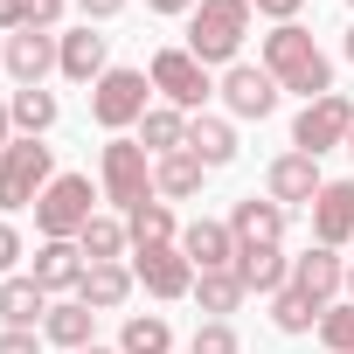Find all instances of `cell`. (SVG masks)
I'll return each mask as SVG.
<instances>
[{"instance_id": "cell-1", "label": "cell", "mask_w": 354, "mask_h": 354, "mask_svg": "<svg viewBox=\"0 0 354 354\" xmlns=\"http://www.w3.org/2000/svg\"><path fill=\"white\" fill-rule=\"evenodd\" d=\"M264 70L278 77V91H299L306 104L333 91V63H326V49H319L299 21H285V28L264 35Z\"/></svg>"}, {"instance_id": "cell-2", "label": "cell", "mask_w": 354, "mask_h": 354, "mask_svg": "<svg viewBox=\"0 0 354 354\" xmlns=\"http://www.w3.org/2000/svg\"><path fill=\"white\" fill-rule=\"evenodd\" d=\"M250 0H202V8L188 15V56L202 63V70H230L236 56H243V35H250Z\"/></svg>"}, {"instance_id": "cell-3", "label": "cell", "mask_w": 354, "mask_h": 354, "mask_svg": "<svg viewBox=\"0 0 354 354\" xmlns=\"http://www.w3.org/2000/svg\"><path fill=\"white\" fill-rule=\"evenodd\" d=\"M97 195L104 188H91V174H56V181L42 188V202H35L42 243H77L91 230V216H97Z\"/></svg>"}, {"instance_id": "cell-4", "label": "cell", "mask_w": 354, "mask_h": 354, "mask_svg": "<svg viewBox=\"0 0 354 354\" xmlns=\"http://www.w3.org/2000/svg\"><path fill=\"white\" fill-rule=\"evenodd\" d=\"M97 188H104V202L111 209H139V202H153V153L139 146V139H104V153H97Z\"/></svg>"}, {"instance_id": "cell-5", "label": "cell", "mask_w": 354, "mask_h": 354, "mask_svg": "<svg viewBox=\"0 0 354 354\" xmlns=\"http://www.w3.org/2000/svg\"><path fill=\"white\" fill-rule=\"evenodd\" d=\"M49 181H56V153L42 139H8V153H0V209H35Z\"/></svg>"}, {"instance_id": "cell-6", "label": "cell", "mask_w": 354, "mask_h": 354, "mask_svg": "<svg viewBox=\"0 0 354 354\" xmlns=\"http://www.w3.org/2000/svg\"><path fill=\"white\" fill-rule=\"evenodd\" d=\"M146 97H153V77H146V70H104V77L91 84V118L118 139L125 125H139V118L153 111Z\"/></svg>"}, {"instance_id": "cell-7", "label": "cell", "mask_w": 354, "mask_h": 354, "mask_svg": "<svg viewBox=\"0 0 354 354\" xmlns=\"http://www.w3.org/2000/svg\"><path fill=\"white\" fill-rule=\"evenodd\" d=\"M146 77H153V91H160V97H167L174 111H188V118H202V104L216 97V84H209V70H202V63H195L188 49H160Z\"/></svg>"}, {"instance_id": "cell-8", "label": "cell", "mask_w": 354, "mask_h": 354, "mask_svg": "<svg viewBox=\"0 0 354 354\" xmlns=\"http://www.w3.org/2000/svg\"><path fill=\"white\" fill-rule=\"evenodd\" d=\"M347 132H354V104L340 97V91H326V97H313L299 118H292V153H333V146H347Z\"/></svg>"}, {"instance_id": "cell-9", "label": "cell", "mask_w": 354, "mask_h": 354, "mask_svg": "<svg viewBox=\"0 0 354 354\" xmlns=\"http://www.w3.org/2000/svg\"><path fill=\"white\" fill-rule=\"evenodd\" d=\"M132 278H139L153 299H188V292H195V264H188L181 243H146V250H132Z\"/></svg>"}, {"instance_id": "cell-10", "label": "cell", "mask_w": 354, "mask_h": 354, "mask_svg": "<svg viewBox=\"0 0 354 354\" xmlns=\"http://www.w3.org/2000/svg\"><path fill=\"white\" fill-rule=\"evenodd\" d=\"M216 91H223L230 118H271V111H278V77H271L264 63H230Z\"/></svg>"}, {"instance_id": "cell-11", "label": "cell", "mask_w": 354, "mask_h": 354, "mask_svg": "<svg viewBox=\"0 0 354 354\" xmlns=\"http://www.w3.org/2000/svg\"><path fill=\"white\" fill-rule=\"evenodd\" d=\"M319 188H326V181H319V160H313V153H278L271 174H264V195H271L278 209H313Z\"/></svg>"}, {"instance_id": "cell-12", "label": "cell", "mask_w": 354, "mask_h": 354, "mask_svg": "<svg viewBox=\"0 0 354 354\" xmlns=\"http://www.w3.org/2000/svg\"><path fill=\"white\" fill-rule=\"evenodd\" d=\"M230 236H236V250H285V209L264 195H250V202H236L230 209Z\"/></svg>"}, {"instance_id": "cell-13", "label": "cell", "mask_w": 354, "mask_h": 354, "mask_svg": "<svg viewBox=\"0 0 354 354\" xmlns=\"http://www.w3.org/2000/svg\"><path fill=\"white\" fill-rule=\"evenodd\" d=\"M292 285L313 299V306H333L340 292H347V264H340V250H326V243H313L306 257H292Z\"/></svg>"}, {"instance_id": "cell-14", "label": "cell", "mask_w": 354, "mask_h": 354, "mask_svg": "<svg viewBox=\"0 0 354 354\" xmlns=\"http://www.w3.org/2000/svg\"><path fill=\"white\" fill-rule=\"evenodd\" d=\"M181 250H188L195 278H202V271H230V264H236V236H230V223H216V216H195V223L181 230Z\"/></svg>"}, {"instance_id": "cell-15", "label": "cell", "mask_w": 354, "mask_h": 354, "mask_svg": "<svg viewBox=\"0 0 354 354\" xmlns=\"http://www.w3.org/2000/svg\"><path fill=\"white\" fill-rule=\"evenodd\" d=\"M347 236H354V181H326L313 195V243L340 250Z\"/></svg>"}, {"instance_id": "cell-16", "label": "cell", "mask_w": 354, "mask_h": 354, "mask_svg": "<svg viewBox=\"0 0 354 354\" xmlns=\"http://www.w3.org/2000/svg\"><path fill=\"white\" fill-rule=\"evenodd\" d=\"M49 292L28 278V271H15V278H0V326H15V333H35L42 319H49Z\"/></svg>"}, {"instance_id": "cell-17", "label": "cell", "mask_w": 354, "mask_h": 354, "mask_svg": "<svg viewBox=\"0 0 354 354\" xmlns=\"http://www.w3.org/2000/svg\"><path fill=\"white\" fill-rule=\"evenodd\" d=\"M0 70H8L21 91H28V84H42V77L56 70V35H42V28H21V35H8V63H0Z\"/></svg>"}, {"instance_id": "cell-18", "label": "cell", "mask_w": 354, "mask_h": 354, "mask_svg": "<svg viewBox=\"0 0 354 354\" xmlns=\"http://www.w3.org/2000/svg\"><path fill=\"white\" fill-rule=\"evenodd\" d=\"M56 70L70 77V84H97L104 77V35L84 21V28H70V35H56Z\"/></svg>"}, {"instance_id": "cell-19", "label": "cell", "mask_w": 354, "mask_h": 354, "mask_svg": "<svg viewBox=\"0 0 354 354\" xmlns=\"http://www.w3.org/2000/svg\"><path fill=\"white\" fill-rule=\"evenodd\" d=\"M84 271H91V257H84L77 243H42V250H35V271H28V278H35V285H42V292L56 299V292H77V285H84Z\"/></svg>"}, {"instance_id": "cell-20", "label": "cell", "mask_w": 354, "mask_h": 354, "mask_svg": "<svg viewBox=\"0 0 354 354\" xmlns=\"http://www.w3.org/2000/svg\"><path fill=\"white\" fill-rule=\"evenodd\" d=\"M202 174H209V167H202L188 146H181V153H160V160H153V195H160V202H195V195H202Z\"/></svg>"}, {"instance_id": "cell-21", "label": "cell", "mask_w": 354, "mask_h": 354, "mask_svg": "<svg viewBox=\"0 0 354 354\" xmlns=\"http://www.w3.org/2000/svg\"><path fill=\"white\" fill-rule=\"evenodd\" d=\"M132 285H139V278H132V264H91V271H84V285H77V299H84L91 313H118V306L132 299Z\"/></svg>"}, {"instance_id": "cell-22", "label": "cell", "mask_w": 354, "mask_h": 354, "mask_svg": "<svg viewBox=\"0 0 354 354\" xmlns=\"http://www.w3.org/2000/svg\"><path fill=\"white\" fill-rule=\"evenodd\" d=\"M91 333H97V313H91L84 299H56L49 319H42V340H56V347H70V354H84Z\"/></svg>"}, {"instance_id": "cell-23", "label": "cell", "mask_w": 354, "mask_h": 354, "mask_svg": "<svg viewBox=\"0 0 354 354\" xmlns=\"http://www.w3.org/2000/svg\"><path fill=\"white\" fill-rule=\"evenodd\" d=\"M188 153H195L209 174H216V167H230V160H236V125H230V118H209V111H202V118H188Z\"/></svg>"}, {"instance_id": "cell-24", "label": "cell", "mask_w": 354, "mask_h": 354, "mask_svg": "<svg viewBox=\"0 0 354 354\" xmlns=\"http://www.w3.org/2000/svg\"><path fill=\"white\" fill-rule=\"evenodd\" d=\"M236 278H243L250 292L278 299V292L292 285V257H285V250H236Z\"/></svg>"}, {"instance_id": "cell-25", "label": "cell", "mask_w": 354, "mask_h": 354, "mask_svg": "<svg viewBox=\"0 0 354 354\" xmlns=\"http://www.w3.org/2000/svg\"><path fill=\"white\" fill-rule=\"evenodd\" d=\"M243 299H250V285L236 278V264H230V271H202V278H195V306H202L209 319H230Z\"/></svg>"}, {"instance_id": "cell-26", "label": "cell", "mask_w": 354, "mask_h": 354, "mask_svg": "<svg viewBox=\"0 0 354 354\" xmlns=\"http://www.w3.org/2000/svg\"><path fill=\"white\" fill-rule=\"evenodd\" d=\"M139 146L160 160V153H181L188 146V111H174V104H153L146 118H139Z\"/></svg>"}, {"instance_id": "cell-27", "label": "cell", "mask_w": 354, "mask_h": 354, "mask_svg": "<svg viewBox=\"0 0 354 354\" xmlns=\"http://www.w3.org/2000/svg\"><path fill=\"white\" fill-rule=\"evenodd\" d=\"M125 230H132V250H146V243H181V223H174V202H139L132 216H125Z\"/></svg>"}, {"instance_id": "cell-28", "label": "cell", "mask_w": 354, "mask_h": 354, "mask_svg": "<svg viewBox=\"0 0 354 354\" xmlns=\"http://www.w3.org/2000/svg\"><path fill=\"white\" fill-rule=\"evenodd\" d=\"M8 111H15V132H21V139H42V132L56 125V91L28 84V91H15V97H8Z\"/></svg>"}, {"instance_id": "cell-29", "label": "cell", "mask_w": 354, "mask_h": 354, "mask_svg": "<svg viewBox=\"0 0 354 354\" xmlns=\"http://www.w3.org/2000/svg\"><path fill=\"white\" fill-rule=\"evenodd\" d=\"M125 243H132V230H125L118 216H91V230L77 236V250H84L91 264H118V257H125Z\"/></svg>"}, {"instance_id": "cell-30", "label": "cell", "mask_w": 354, "mask_h": 354, "mask_svg": "<svg viewBox=\"0 0 354 354\" xmlns=\"http://www.w3.org/2000/svg\"><path fill=\"white\" fill-rule=\"evenodd\" d=\"M167 347H174V326L160 313H132L118 333V354H167Z\"/></svg>"}, {"instance_id": "cell-31", "label": "cell", "mask_w": 354, "mask_h": 354, "mask_svg": "<svg viewBox=\"0 0 354 354\" xmlns=\"http://www.w3.org/2000/svg\"><path fill=\"white\" fill-rule=\"evenodd\" d=\"M319 313H326V306H313L299 285H285V292L271 299V326H278V333H313V326H319Z\"/></svg>"}, {"instance_id": "cell-32", "label": "cell", "mask_w": 354, "mask_h": 354, "mask_svg": "<svg viewBox=\"0 0 354 354\" xmlns=\"http://www.w3.org/2000/svg\"><path fill=\"white\" fill-rule=\"evenodd\" d=\"M319 340H326V354H354V299H333L319 313Z\"/></svg>"}, {"instance_id": "cell-33", "label": "cell", "mask_w": 354, "mask_h": 354, "mask_svg": "<svg viewBox=\"0 0 354 354\" xmlns=\"http://www.w3.org/2000/svg\"><path fill=\"white\" fill-rule=\"evenodd\" d=\"M243 340H236V326L230 319H202L195 326V340H188V354H236Z\"/></svg>"}, {"instance_id": "cell-34", "label": "cell", "mask_w": 354, "mask_h": 354, "mask_svg": "<svg viewBox=\"0 0 354 354\" xmlns=\"http://www.w3.org/2000/svg\"><path fill=\"white\" fill-rule=\"evenodd\" d=\"M15 264H21V230L0 223V278H15Z\"/></svg>"}, {"instance_id": "cell-35", "label": "cell", "mask_w": 354, "mask_h": 354, "mask_svg": "<svg viewBox=\"0 0 354 354\" xmlns=\"http://www.w3.org/2000/svg\"><path fill=\"white\" fill-rule=\"evenodd\" d=\"M56 21H63V0H28V28L56 35Z\"/></svg>"}, {"instance_id": "cell-36", "label": "cell", "mask_w": 354, "mask_h": 354, "mask_svg": "<svg viewBox=\"0 0 354 354\" xmlns=\"http://www.w3.org/2000/svg\"><path fill=\"white\" fill-rule=\"evenodd\" d=\"M0 354H42V333H15V326H0Z\"/></svg>"}, {"instance_id": "cell-37", "label": "cell", "mask_w": 354, "mask_h": 354, "mask_svg": "<svg viewBox=\"0 0 354 354\" xmlns=\"http://www.w3.org/2000/svg\"><path fill=\"white\" fill-rule=\"evenodd\" d=\"M28 28V0H0V35H21Z\"/></svg>"}, {"instance_id": "cell-38", "label": "cell", "mask_w": 354, "mask_h": 354, "mask_svg": "<svg viewBox=\"0 0 354 354\" xmlns=\"http://www.w3.org/2000/svg\"><path fill=\"white\" fill-rule=\"evenodd\" d=\"M250 8H257V15H271V21H278V28H285V21H292V15H299V8H306V0H250Z\"/></svg>"}, {"instance_id": "cell-39", "label": "cell", "mask_w": 354, "mask_h": 354, "mask_svg": "<svg viewBox=\"0 0 354 354\" xmlns=\"http://www.w3.org/2000/svg\"><path fill=\"white\" fill-rule=\"evenodd\" d=\"M84 8V21H111V15H125V0H77Z\"/></svg>"}, {"instance_id": "cell-40", "label": "cell", "mask_w": 354, "mask_h": 354, "mask_svg": "<svg viewBox=\"0 0 354 354\" xmlns=\"http://www.w3.org/2000/svg\"><path fill=\"white\" fill-rule=\"evenodd\" d=\"M146 8H153V15H167V21H174V15H195V8H202V0H146Z\"/></svg>"}, {"instance_id": "cell-41", "label": "cell", "mask_w": 354, "mask_h": 354, "mask_svg": "<svg viewBox=\"0 0 354 354\" xmlns=\"http://www.w3.org/2000/svg\"><path fill=\"white\" fill-rule=\"evenodd\" d=\"M8 139H15V111L0 104V153H8Z\"/></svg>"}, {"instance_id": "cell-42", "label": "cell", "mask_w": 354, "mask_h": 354, "mask_svg": "<svg viewBox=\"0 0 354 354\" xmlns=\"http://www.w3.org/2000/svg\"><path fill=\"white\" fill-rule=\"evenodd\" d=\"M347 63H354V28H347Z\"/></svg>"}, {"instance_id": "cell-43", "label": "cell", "mask_w": 354, "mask_h": 354, "mask_svg": "<svg viewBox=\"0 0 354 354\" xmlns=\"http://www.w3.org/2000/svg\"><path fill=\"white\" fill-rule=\"evenodd\" d=\"M347 299H354V264H347Z\"/></svg>"}, {"instance_id": "cell-44", "label": "cell", "mask_w": 354, "mask_h": 354, "mask_svg": "<svg viewBox=\"0 0 354 354\" xmlns=\"http://www.w3.org/2000/svg\"><path fill=\"white\" fill-rule=\"evenodd\" d=\"M84 354H118V347H84Z\"/></svg>"}, {"instance_id": "cell-45", "label": "cell", "mask_w": 354, "mask_h": 354, "mask_svg": "<svg viewBox=\"0 0 354 354\" xmlns=\"http://www.w3.org/2000/svg\"><path fill=\"white\" fill-rule=\"evenodd\" d=\"M0 63H8V35H0Z\"/></svg>"}, {"instance_id": "cell-46", "label": "cell", "mask_w": 354, "mask_h": 354, "mask_svg": "<svg viewBox=\"0 0 354 354\" xmlns=\"http://www.w3.org/2000/svg\"><path fill=\"white\" fill-rule=\"evenodd\" d=\"M347 153H354V132H347Z\"/></svg>"}, {"instance_id": "cell-47", "label": "cell", "mask_w": 354, "mask_h": 354, "mask_svg": "<svg viewBox=\"0 0 354 354\" xmlns=\"http://www.w3.org/2000/svg\"><path fill=\"white\" fill-rule=\"evenodd\" d=\"M347 8H354V0H347Z\"/></svg>"}]
</instances>
